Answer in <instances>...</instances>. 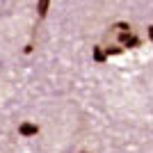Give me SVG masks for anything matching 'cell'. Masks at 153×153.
<instances>
[{
	"mask_svg": "<svg viewBox=\"0 0 153 153\" xmlns=\"http://www.w3.org/2000/svg\"><path fill=\"white\" fill-rule=\"evenodd\" d=\"M112 53V55H117V53H121V46H110L108 48V55Z\"/></svg>",
	"mask_w": 153,
	"mask_h": 153,
	"instance_id": "5",
	"label": "cell"
},
{
	"mask_svg": "<svg viewBox=\"0 0 153 153\" xmlns=\"http://www.w3.org/2000/svg\"><path fill=\"white\" fill-rule=\"evenodd\" d=\"M149 39H151V41H153V25L149 27Z\"/></svg>",
	"mask_w": 153,
	"mask_h": 153,
	"instance_id": "6",
	"label": "cell"
},
{
	"mask_svg": "<svg viewBox=\"0 0 153 153\" xmlns=\"http://www.w3.org/2000/svg\"><path fill=\"white\" fill-rule=\"evenodd\" d=\"M94 59L96 62H103V59H105V53H103L101 48H94Z\"/></svg>",
	"mask_w": 153,
	"mask_h": 153,
	"instance_id": "4",
	"label": "cell"
},
{
	"mask_svg": "<svg viewBox=\"0 0 153 153\" xmlns=\"http://www.w3.org/2000/svg\"><path fill=\"white\" fill-rule=\"evenodd\" d=\"M19 133L23 135V137H32V135L39 133V126H37V123H21V126H19Z\"/></svg>",
	"mask_w": 153,
	"mask_h": 153,
	"instance_id": "1",
	"label": "cell"
},
{
	"mask_svg": "<svg viewBox=\"0 0 153 153\" xmlns=\"http://www.w3.org/2000/svg\"><path fill=\"white\" fill-rule=\"evenodd\" d=\"M140 44H142V41H140L137 37H133V34H130V37L123 41V46H126V48H135V46H140Z\"/></svg>",
	"mask_w": 153,
	"mask_h": 153,
	"instance_id": "3",
	"label": "cell"
},
{
	"mask_svg": "<svg viewBox=\"0 0 153 153\" xmlns=\"http://www.w3.org/2000/svg\"><path fill=\"white\" fill-rule=\"evenodd\" d=\"M48 5H51V0H39V2H37V12H39V16H46V12H48Z\"/></svg>",
	"mask_w": 153,
	"mask_h": 153,
	"instance_id": "2",
	"label": "cell"
}]
</instances>
